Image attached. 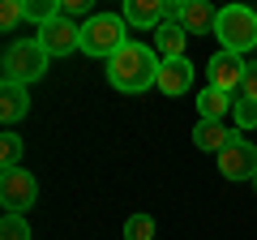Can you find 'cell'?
Segmentation results:
<instances>
[{
	"label": "cell",
	"instance_id": "1",
	"mask_svg": "<svg viewBox=\"0 0 257 240\" xmlns=\"http://www.w3.org/2000/svg\"><path fill=\"white\" fill-rule=\"evenodd\" d=\"M159 69H163V60L155 56V47L124 43L107 60V82L116 86L120 94H142V90H150V86L159 82Z\"/></svg>",
	"mask_w": 257,
	"mask_h": 240
},
{
	"label": "cell",
	"instance_id": "2",
	"mask_svg": "<svg viewBox=\"0 0 257 240\" xmlns=\"http://www.w3.org/2000/svg\"><path fill=\"white\" fill-rule=\"evenodd\" d=\"M124 43H133V39H128V26L120 13H94L82 22V52L90 60H111Z\"/></svg>",
	"mask_w": 257,
	"mask_h": 240
},
{
	"label": "cell",
	"instance_id": "3",
	"mask_svg": "<svg viewBox=\"0 0 257 240\" xmlns=\"http://www.w3.org/2000/svg\"><path fill=\"white\" fill-rule=\"evenodd\" d=\"M5 82H13V86H30V82H39V77L47 73V65H52V56L43 52V43L39 39H18V43H9L5 47Z\"/></svg>",
	"mask_w": 257,
	"mask_h": 240
},
{
	"label": "cell",
	"instance_id": "4",
	"mask_svg": "<svg viewBox=\"0 0 257 240\" xmlns=\"http://www.w3.org/2000/svg\"><path fill=\"white\" fill-rule=\"evenodd\" d=\"M214 35H219L223 52L244 56L248 47H257V13L248 9V5H227V9H219Z\"/></svg>",
	"mask_w": 257,
	"mask_h": 240
},
{
	"label": "cell",
	"instance_id": "5",
	"mask_svg": "<svg viewBox=\"0 0 257 240\" xmlns=\"http://www.w3.org/2000/svg\"><path fill=\"white\" fill-rule=\"evenodd\" d=\"M35 202H39L35 172H26V167H9V172L0 176V206H5V214H30Z\"/></svg>",
	"mask_w": 257,
	"mask_h": 240
},
{
	"label": "cell",
	"instance_id": "6",
	"mask_svg": "<svg viewBox=\"0 0 257 240\" xmlns=\"http://www.w3.org/2000/svg\"><path fill=\"white\" fill-rule=\"evenodd\" d=\"M244 73H248L244 56L223 52V47L210 56V60H206V77H210V86H214V90H223V94H231V99H236L240 86H244Z\"/></svg>",
	"mask_w": 257,
	"mask_h": 240
},
{
	"label": "cell",
	"instance_id": "7",
	"mask_svg": "<svg viewBox=\"0 0 257 240\" xmlns=\"http://www.w3.org/2000/svg\"><path fill=\"white\" fill-rule=\"evenodd\" d=\"M39 43H43V52L52 56H73V52H82V26L77 22H64V18H56V22H47V26H39Z\"/></svg>",
	"mask_w": 257,
	"mask_h": 240
},
{
	"label": "cell",
	"instance_id": "8",
	"mask_svg": "<svg viewBox=\"0 0 257 240\" xmlns=\"http://www.w3.org/2000/svg\"><path fill=\"white\" fill-rule=\"evenodd\" d=\"M219 172L227 176V180H253L257 176V146H248L244 138H231L227 150L219 155Z\"/></svg>",
	"mask_w": 257,
	"mask_h": 240
},
{
	"label": "cell",
	"instance_id": "9",
	"mask_svg": "<svg viewBox=\"0 0 257 240\" xmlns=\"http://www.w3.org/2000/svg\"><path fill=\"white\" fill-rule=\"evenodd\" d=\"M163 13H167V0H124L120 18L133 30H159L163 26Z\"/></svg>",
	"mask_w": 257,
	"mask_h": 240
},
{
	"label": "cell",
	"instance_id": "10",
	"mask_svg": "<svg viewBox=\"0 0 257 240\" xmlns=\"http://www.w3.org/2000/svg\"><path fill=\"white\" fill-rule=\"evenodd\" d=\"M189 86H193V65H189V56H184V60H167V65L159 69L155 90H163L167 99H180V94H189Z\"/></svg>",
	"mask_w": 257,
	"mask_h": 240
},
{
	"label": "cell",
	"instance_id": "11",
	"mask_svg": "<svg viewBox=\"0 0 257 240\" xmlns=\"http://www.w3.org/2000/svg\"><path fill=\"white\" fill-rule=\"evenodd\" d=\"M184 47H189V30L184 26H167L163 22V26L155 30V56L163 65L167 60H184Z\"/></svg>",
	"mask_w": 257,
	"mask_h": 240
},
{
	"label": "cell",
	"instance_id": "12",
	"mask_svg": "<svg viewBox=\"0 0 257 240\" xmlns=\"http://www.w3.org/2000/svg\"><path fill=\"white\" fill-rule=\"evenodd\" d=\"M214 22H219V9H210L206 0H184L180 26L189 30V35H206V30H214Z\"/></svg>",
	"mask_w": 257,
	"mask_h": 240
},
{
	"label": "cell",
	"instance_id": "13",
	"mask_svg": "<svg viewBox=\"0 0 257 240\" xmlns=\"http://www.w3.org/2000/svg\"><path fill=\"white\" fill-rule=\"evenodd\" d=\"M236 107V99L223 90H214V86H206L202 94H197V120H210V125H223V116Z\"/></svg>",
	"mask_w": 257,
	"mask_h": 240
},
{
	"label": "cell",
	"instance_id": "14",
	"mask_svg": "<svg viewBox=\"0 0 257 240\" xmlns=\"http://www.w3.org/2000/svg\"><path fill=\"white\" fill-rule=\"evenodd\" d=\"M26 111H30V94H26V86L5 82V86H0V120H5V125H18Z\"/></svg>",
	"mask_w": 257,
	"mask_h": 240
},
{
	"label": "cell",
	"instance_id": "15",
	"mask_svg": "<svg viewBox=\"0 0 257 240\" xmlns=\"http://www.w3.org/2000/svg\"><path fill=\"white\" fill-rule=\"evenodd\" d=\"M231 138H236V133H231L227 125H210V120H197V129H193V142H197V150H210V155H223Z\"/></svg>",
	"mask_w": 257,
	"mask_h": 240
},
{
	"label": "cell",
	"instance_id": "16",
	"mask_svg": "<svg viewBox=\"0 0 257 240\" xmlns=\"http://www.w3.org/2000/svg\"><path fill=\"white\" fill-rule=\"evenodd\" d=\"M22 5H26V18L35 26H47V22L60 18V0H22Z\"/></svg>",
	"mask_w": 257,
	"mask_h": 240
},
{
	"label": "cell",
	"instance_id": "17",
	"mask_svg": "<svg viewBox=\"0 0 257 240\" xmlns=\"http://www.w3.org/2000/svg\"><path fill=\"white\" fill-rule=\"evenodd\" d=\"M9 167H22V138L13 129L0 138V172H9Z\"/></svg>",
	"mask_w": 257,
	"mask_h": 240
},
{
	"label": "cell",
	"instance_id": "18",
	"mask_svg": "<svg viewBox=\"0 0 257 240\" xmlns=\"http://www.w3.org/2000/svg\"><path fill=\"white\" fill-rule=\"evenodd\" d=\"M124 240H155V219L150 214H128L124 219Z\"/></svg>",
	"mask_w": 257,
	"mask_h": 240
},
{
	"label": "cell",
	"instance_id": "19",
	"mask_svg": "<svg viewBox=\"0 0 257 240\" xmlns=\"http://www.w3.org/2000/svg\"><path fill=\"white\" fill-rule=\"evenodd\" d=\"M0 240H30L26 214H5V219H0Z\"/></svg>",
	"mask_w": 257,
	"mask_h": 240
},
{
	"label": "cell",
	"instance_id": "20",
	"mask_svg": "<svg viewBox=\"0 0 257 240\" xmlns=\"http://www.w3.org/2000/svg\"><path fill=\"white\" fill-rule=\"evenodd\" d=\"M231 120H236V129H257V103L253 99H240L236 94V107H231Z\"/></svg>",
	"mask_w": 257,
	"mask_h": 240
},
{
	"label": "cell",
	"instance_id": "21",
	"mask_svg": "<svg viewBox=\"0 0 257 240\" xmlns=\"http://www.w3.org/2000/svg\"><path fill=\"white\" fill-rule=\"evenodd\" d=\"M22 18H26V5H22V0H5V9H0V30H13Z\"/></svg>",
	"mask_w": 257,
	"mask_h": 240
},
{
	"label": "cell",
	"instance_id": "22",
	"mask_svg": "<svg viewBox=\"0 0 257 240\" xmlns=\"http://www.w3.org/2000/svg\"><path fill=\"white\" fill-rule=\"evenodd\" d=\"M82 13H90V5H86V0H60V18H64V22L82 18ZM90 18H94V13H90Z\"/></svg>",
	"mask_w": 257,
	"mask_h": 240
},
{
	"label": "cell",
	"instance_id": "23",
	"mask_svg": "<svg viewBox=\"0 0 257 240\" xmlns=\"http://www.w3.org/2000/svg\"><path fill=\"white\" fill-rule=\"evenodd\" d=\"M240 99H253V103H257V65H248L244 86H240Z\"/></svg>",
	"mask_w": 257,
	"mask_h": 240
},
{
	"label": "cell",
	"instance_id": "24",
	"mask_svg": "<svg viewBox=\"0 0 257 240\" xmlns=\"http://www.w3.org/2000/svg\"><path fill=\"white\" fill-rule=\"evenodd\" d=\"M248 185H253V189H257V176H253V180H248Z\"/></svg>",
	"mask_w": 257,
	"mask_h": 240
}]
</instances>
